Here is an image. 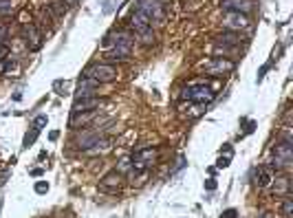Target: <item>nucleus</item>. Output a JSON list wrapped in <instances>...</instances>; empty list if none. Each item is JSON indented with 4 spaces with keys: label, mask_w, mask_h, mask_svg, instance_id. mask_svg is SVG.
Masks as SVG:
<instances>
[{
    "label": "nucleus",
    "mask_w": 293,
    "mask_h": 218,
    "mask_svg": "<svg viewBox=\"0 0 293 218\" xmlns=\"http://www.w3.org/2000/svg\"><path fill=\"white\" fill-rule=\"evenodd\" d=\"M183 99H190L194 101V104H199V106H205V104H210V101H214V86H210V84H190L187 88H183V93H181Z\"/></svg>",
    "instance_id": "f257e3e1"
},
{
    "label": "nucleus",
    "mask_w": 293,
    "mask_h": 218,
    "mask_svg": "<svg viewBox=\"0 0 293 218\" xmlns=\"http://www.w3.org/2000/svg\"><path fill=\"white\" fill-rule=\"evenodd\" d=\"M117 75H119L117 69H115L113 64H106V62L93 64L84 71V77H90V80H95L97 84H108V82L117 80Z\"/></svg>",
    "instance_id": "f03ea898"
},
{
    "label": "nucleus",
    "mask_w": 293,
    "mask_h": 218,
    "mask_svg": "<svg viewBox=\"0 0 293 218\" xmlns=\"http://www.w3.org/2000/svg\"><path fill=\"white\" fill-rule=\"evenodd\" d=\"M137 9L143 11L150 22H163L166 20V5H163L161 0H141Z\"/></svg>",
    "instance_id": "7ed1b4c3"
},
{
    "label": "nucleus",
    "mask_w": 293,
    "mask_h": 218,
    "mask_svg": "<svg viewBox=\"0 0 293 218\" xmlns=\"http://www.w3.org/2000/svg\"><path fill=\"white\" fill-rule=\"evenodd\" d=\"M291 161H293V148H291V143H286V141L278 143L276 148H273V168H278V170L289 168Z\"/></svg>",
    "instance_id": "20e7f679"
},
{
    "label": "nucleus",
    "mask_w": 293,
    "mask_h": 218,
    "mask_svg": "<svg viewBox=\"0 0 293 218\" xmlns=\"http://www.w3.org/2000/svg\"><path fill=\"white\" fill-rule=\"evenodd\" d=\"M223 24L227 27V31H245V29H249V18L245 14H240V11H227L225 14V20Z\"/></svg>",
    "instance_id": "39448f33"
},
{
    "label": "nucleus",
    "mask_w": 293,
    "mask_h": 218,
    "mask_svg": "<svg viewBox=\"0 0 293 218\" xmlns=\"http://www.w3.org/2000/svg\"><path fill=\"white\" fill-rule=\"evenodd\" d=\"M236 69V64L231 60H223V58H216L212 60L210 64H205V73L207 75H214V77H221V75H227Z\"/></svg>",
    "instance_id": "423d86ee"
},
{
    "label": "nucleus",
    "mask_w": 293,
    "mask_h": 218,
    "mask_svg": "<svg viewBox=\"0 0 293 218\" xmlns=\"http://www.w3.org/2000/svg\"><path fill=\"white\" fill-rule=\"evenodd\" d=\"M24 40H27L29 51H38V48L42 46V33L38 31L35 24H31V22L24 24Z\"/></svg>",
    "instance_id": "0eeeda50"
},
{
    "label": "nucleus",
    "mask_w": 293,
    "mask_h": 218,
    "mask_svg": "<svg viewBox=\"0 0 293 218\" xmlns=\"http://www.w3.org/2000/svg\"><path fill=\"white\" fill-rule=\"evenodd\" d=\"M102 141V130H84L82 135L77 137V148H82V150H90L93 145H97Z\"/></svg>",
    "instance_id": "6e6552de"
},
{
    "label": "nucleus",
    "mask_w": 293,
    "mask_h": 218,
    "mask_svg": "<svg viewBox=\"0 0 293 218\" xmlns=\"http://www.w3.org/2000/svg\"><path fill=\"white\" fill-rule=\"evenodd\" d=\"M97 84L95 80L90 77H82L79 80V86H77V93H75V99H84V97H95V90H97Z\"/></svg>",
    "instance_id": "1a4fd4ad"
},
{
    "label": "nucleus",
    "mask_w": 293,
    "mask_h": 218,
    "mask_svg": "<svg viewBox=\"0 0 293 218\" xmlns=\"http://www.w3.org/2000/svg\"><path fill=\"white\" fill-rule=\"evenodd\" d=\"M102 101L97 99V97H84V99H75L73 101V115L75 113H86V111H95V108H100Z\"/></svg>",
    "instance_id": "9d476101"
},
{
    "label": "nucleus",
    "mask_w": 293,
    "mask_h": 218,
    "mask_svg": "<svg viewBox=\"0 0 293 218\" xmlns=\"http://www.w3.org/2000/svg\"><path fill=\"white\" fill-rule=\"evenodd\" d=\"M119 185H121V174L119 172H108L106 177L102 179V183H100V187L104 192H117Z\"/></svg>",
    "instance_id": "9b49d317"
},
{
    "label": "nucleus",
    "mask_w": 293,
    "mask_h": 218,
    "mask_svg": "<svg viewBox=\"0 0 293 218\" xmlns=\"http://www.w3.org/2000/svg\"><path fill=\"white\" fill-rule=\"evenodd\" d=\"M130 27H132V31H141V29H145V27H152V22L148 20V16L143 14V11H139V9H135L132 11V16H130Z\"/></svg>",
    "instance_id": "f8f14e48"
},
{
    "label": "nucleus",
    "mask_w": 293,
    "mask_h": 218,
    "mask_svg": "<svg viewBox=\"0 0 293 218\" xmlns=\"http://www.w3.org/2000/svg\"><path fill=\"white\" fill-rule=\"evenodd\" d=\"M216 42L221 46H240L242 44V35L240 33H234V31H225L221 35H216Z\"/></svg>",
    "instance_id": "ddd939ff"
},
{
    "label": "nucleus",
    "mask_w": 293,
    "mask_h": 218,
    "mask_svg": "<svg viewBox=\"0 0 293 218\" xmlns=\"http://www.w3.org/2000/svg\"><path fill=\"white\" fill-rule=\"evenodd\" d=\"M97 115V111H86V113H75V115H71V121H69V126L71 128H79V126H86L90 119H93Z\"/></svg>",
    "instance_id": "4468645a"
},
{
    "label": "nucleus",
    "mask_w": 293,
    "mask_h": 218,
    "mask_svg": "<svg viewBox=\"0 0 293 218\" xmlns=\"http://www.w3.org/2000/svg\"><path fill=\"white\" fill-rule=\"evenodd\" d=\"M135 35H137V40L141 42V44H145V46L155 44V40H157V35H155V31H152V27H145V29H141V31H137Z\"/></svg>",
    "instance_id": "2eb2a0df"
},
{
    "label": "nucleus",
    "mask_w": 293,
    "mask_h": 218,
    "mask_svg": "<svg viewBox=\"0 0 293 218\" xmlns=\"http://www.w3.org/2000/svg\"><path fill=\"white\" fill-rule=\"evenodd\" d=\"M157 156H159V152H157L155 148H143V150H139L132 159H139V161H143V163H152V161H157Z\"/></svg>",
    "instance_id": "dca6fc26"
},
{
    "label": "nucleus",
    "mask_w": 293,
    "mask_h": 218,
    "mask_svg": "<svg viewBox=\"0 0 293 218\" xmlns=\"http://www.w3.org/2000/svg\"><path fill=\"white\" fill-rule=\"evenodd\" d=\"M289 187H291L289 179L282 177V179H276V183H273V192L280 194V196H286V194H289Z\"/></svg>",
    "instance_id": "f3484780"
},
{
    "label": "nucleus",
    "mask_w": 293,
    "mask_h": 218,
    "mask_svg": "<svg viewBox=\"0 0 293 218\" xmlns=\"http://www.w3.org/2000/svg\"><path fill=\"white\" fill-rule=\"evenodd\" d=\"M48 14H53V18H62L66 14V5L62 0H56V3L48 5Z\"/></svg>",
    "instance_id": "a211bd4d"
},
{
    "label": "nucleus",
    "mask_w": 293,
    "mask_h": 218,
    "mask_svg": "<svg viewBox=\"0 0 293 218\" xmlns=\"http://www.w3.org/2000/svg\"><path fill=\"white\" fill-rule=\"evenodd\" d=\"M130 170H132V159L130 156H126V159H121L117 163V170L115 172H119V174H130Z\"/></svg>",
    "instance_id": "6ab92c4d"
},
{
    "label": "nucleus",
    "mask_w": 293,
    "mask_h": 218,
    "mask_svg": "<svg viewBox=\"0 0 293 218\" xmlns=\"http://www.w3.org/2000/svg\"><path fill=\"white\" fill-rule=\"evenodd\" d=\"M282 216L284 218H293V198L286 194L284 201H282Z\"/></svg>",
    "instance_id": "aec40b11"
},
{
    "label": "nucleus",
    "mask_w": 293,
    "mask_h": 218,
    "mask_svg": "<svg viewBox=\"0 0 293 218\" xmlns=\"http://www.w3.org/2000/svg\"><path fill=\"white\" fill-rule=\"evenodd\" d=\"M273 181V177H271V172L269 170H260V177H258V181H256V183H258V187H267Z\"/></svg>",
    "instance_id": "412c9836"
},
{
    "label": "nucleus",
    "mask_w": 293,
    "mask_h": 218,
    "mask_svg": "<svg viewBox=\"0 0 293 218\" xmlns=\"http://www.w3.org/2000/svg\"><path fill=\"white\" fill-rule=\"evenodd\" d=\"M48 124V119H46V115H38V117H35L33 119V130H42V128H44V126Z\"/></svg>",
    "instance_id": "4be33fe9"
},
{
    "label": "nucleus",
    "mask_w": 293,
    "mask_h": 218,
    "mask_svg": "<svg viewBox=\"0 0 293 218\" xmlns=\"http://www.w3.org/2000/svg\"><path fill=\"white\" fill-rule=\"evenodd\" d=\"M11 11H14V5H11L9 0H0V14L7 16V14H11Z\"/></svg>",
    "instance_id": "5701e85b"
},
{
    "label": "nucleus",
    "mask_w": 293,
    "mask_h": 218,
    "mask_svg": "<svg viewBox=\"0 0 293 218\" xmlns=\"http://www.w3.org/2000/svg\"><path fill=\"white\" fill-rule=\"evenodd\" d=\"M35 192H38V194L48 192V183H46V181H38V183H35Z\"/></svg>",
    "instance_id": "b1692460"
},
{
    "label": "nucleus",
    "mask_w": 293,
    "mask_h": 218,
    "mask_svg": "<svg viewBox=\"0 0 293 218\" xmlns=\"http://www.w3.org/2000/svg\"><path fill=\"white\" fill-rule=\"evenodd\" d=\"M35 137H38V130H31V135H27L24 137V148H29L33 141H35Z\"/></svg>",
    "instance_id": "393cba45"
},
{
    "label": "nucleus",
    "mask_w": 293,
    "mask_h": 218,
    "mask_svg": "<svg viewBox=\"0 0 293 218\" xmlns=\"http://www.w3.org/2000/svg\"><path fill=\"white\" fill-rule=\"evenodd\" d=\"M9 58V46L7 44H0V60Z\"/></svg>",
    "instance_id": "a878e982"
},
{
    "label": "nucleus",
    "mask_w": 293,
    "mask_h": 218,
    "mask_svg": "<svg viewBox=\"0 0 293 218\" xmlns=\"http://www.w3.org/2000/svg\"><path fill=\"white\" fill-rule=\"evenodd\" d=\"M236 216H238V211H236V209H225L221 218H236Z\"/></svg>",
    "instance_id": "bb28decb"
},
{
    "label": "nucleus",
    "mask_w": 293,
    "mask_h": 218,
    "mask_svg": "<svg viewBox=\"0 0 293 218\" xmlns=\"http://www.w3.org/2000/svg\"><path fill=\"white\" fill-rule=\"evenodd\" d=\"M7 27H0V44H5V40H7Z\"/></svg>",
    "instance_id": "cd10ccee"
},
{
    "label": "nucleus",
    "mask_w": 293,
    "mask_h": 218,
    "mask_svg": "<svg viewBox=\"0 0 293 218\" xmlns=\"http://www.w3.org/2000/svg\"><path fill=\"white\" fill-rule=\"evenodd\" d=\"M229 166V156H225V159H218V163H216V168H227Z\"/></svg>",
    "instance_id": "c85d7f7f"
},
{
    "label": "nucleus",
    "mask_w": 293,
    "mask_h": 218,
    "mask_svg": "<svg viewBox=\"0 0 293 218\" xmlns=\"http://www.w3.org/2000/svg\"><path fill=\"white\" fill-rule=\"evenodd\" d=\"M205 187H207V190H216V181L214 179H207L205 181Z\"/></svg>",
    "instance_id": "c756f323"
},
{
    "label": "nucleus",
    "mask_w": 293,
    "mask_h": 218,
    "mask_svg": "<svg viewBox=\"0 0 293 218\" xmlns=\"http://www.w3.org/2000/svg\"><path fill=\"white\" fill-rule=\"evenodd\" d=\"M62 3H64V5H69V7H75L79 0H62Z\"/></svg>",
    "instance_id": "7c9ffc66"
},
{
    "label": "nucleus",
    "mask_w": 293,
    "mask_h": 218,
    "mask_svg": "<svg viewBox=\"0 0 293 218\" xmlns=\"http://www.w3.org/2000/svg\"><path fill=\"white\" fill-rule=\"evenodd\" d=\"M48 137H51V141H56V139L60 137V132H58V130H53V132H51V135H48Z\"/></svg>",
    "instance_id": "2f4dec72"
},
{
    "label": "nucleus",
    "mask_w": 293,
    "mask_h": 218,
    "mask_svg": "<svg viewBox=\"0 0 293 218\" xmlns=\"http://www.w3.org/2000/svg\"><path fill=\"white\" fill-rule=\"evenodd\" d=\"M260 218H271V216H269V214H262V216H260Z\"/></svg>",
    "instance_id": "473e14b6"
}]
</instances>
